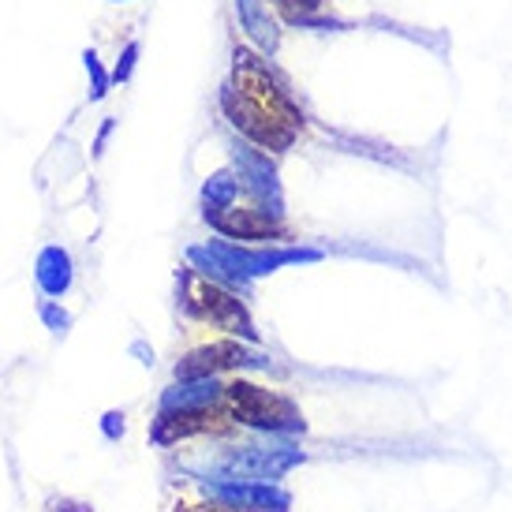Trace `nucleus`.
I'll use <instances>...</instances> for the list:
<instances>
[{
	"instance_id": "nucleus-2",
	"label": "nucleus",
	"mask_w": 512,
	"mask_h": 512,
	"mask_svg": "<svg viewBox=\"0 0 512 512\" xmlns=\"http://www.w3.org/2000/svg\"><path fill=\"white\" fill-rule=\"evenodd\" d=\"M184 292H187V299H184L187 311L195 314V318L214 322L217 329L236 333V337H247V341H255L258 337L240 299L232 296V292H225L221 285H214L210 277H184Z\"/></svg>"
},
{
	"instance_id": "nucleus-15",
	"label": "nucleus",
	"mask_w": 512,
	"mask_h": 512,
	"mask_svg": "<svg viewBox=\"0 0 512 512\" xmlns=\"http://www.w3.org/2000/svg\"><path fill=\"white\" fill-rule=\"evenodd\" d=\"M42 322L53 329V333H68V326H72V314L60 311L57 303H42Z\"/></svg>"
},
{
	"instance_id": "nucleus-19",
	"label": "nucleus",
	"mask_w": 512,
	"mask_h": 512,
	"mask_svg": "<svg viewBox=\"0 0 512 512\" xmlns=\"http://www.w3.org/2000/svg\"><path fill=\"white\" fill-rule=\"evenodd\" d=\"M113 128H116V120H105V124H101L98 139H94V154H101V150H105V143H109V135H113Z\"/></svg>"
},
{
	"instance_id": "nucleus-11",
	"label": "nucleus",
	"mask_w": 512,
	"mask_h": 512,
	"mask_svg": "<svg viewBox=\"0 0 512 512\" xmlns=\"http://www.w3.org/2000/svg\"><path fill=\"white\" fill-rule=\"evenodd\" d=\"M240 15H243V27L255 34L262 45H277V30H273L270 15L262 8V0H240Z\"/></svg>"
},
{
	"instance_id": "nucleus-12",
	"label": "nucleus",
	"mask_w": 512,
	"mask_h": 512,
	"mask_svg": "<svg viewBox=\"0 0 512 512\" xmlns=\"http://www.w3.org/2000/svg\"><path fill=\"white\" fill-rule=\"evenodd\" d=\"M232 195H236V184L228 180L225 172L214 176V180L206 184V217L217 214V210H225V206H232Z\"/></svg>"
},
{
	"instance_id": "nucleus-13",
	"label": "nucleus",
	"mask_w": 512,
	"mask_h": 512,
	"mask_svg": "<svg viewBox=\"0 0 512 512\" xmlns=\"http://www.w3.org/2000/svg\"><path fill=\"white\" fill-rule=\"evenodd\" d=\"M86 72H90V101H101L105 94H109V83H113V75L101 68V60L94 49H86Z\"/></svg>"
},
{
	"instance_id": "nucleus-16",
	"label": "nucleus",
	"mask_w": 512,
	"mask_h": 512,
	"mask_svg": "<svg viewBox=\"0 0 512 512\" xmlns=\"http://www.w3.org/2000/svg\"><path fill=\"white\" fill-rule=\"evenodd\" d=\"M277 4L288 19H311V12L318 8V0H277Z\"/></svg>"
},
{
	"instance_id": "nucleus-9",
	"label": "nucleus",
	"mask_w": 512,
	"mask_h": 512,
	"mask_svg": "<svg viewBox=\"0 0 512 512\" xmlns=\"http://www.w3.org/2000/svg\"><path fill=\"white\" fill-rule=\"evenodd\" d=\"M34 277H38V288H42L45 296H64L68 288H72V255L64 251V247H45L42 255H38V266H34Z\"/></svg>"
},
{
	"instance_id": "nucleus-10",
	"label": "nucleus",
	"mask_w": 512,
	"mask_h": 512,
	"mask_svg": "<svg viewBox=\"0 0 512 512\" xmlns=\"http://www.w3.org/2000/svg\"><path fill=\"white\" fill-rule=\"evenodd\" d=\"M225 397V389L214 378H191V382L176 385L161 397V412H176V408H210L214 400Z\"/></svg>"
},
{
	"instance_id": "nucleus-7",
	"label": "nucleus",
	"mask_w": 512,
	"mask_h": 512,
	"mask_svg": "<svg viewBox=\"0 0 512 512\" xmlns=\"http://www.w3.org/2000/svg\"><path fill=\"white\" fill-rule=\"evenodd\" d=\"M206 430H225L221 415L210 408H176V412H161L154 423V441L157 445H172L180 438H195Z\"/></svg>"
},
{
	"instance_id": "nucleus-4",
	"label": "nucleus",
	"mask_w": 512,
	"mask_h": 512,
	"mask_svg": "<svg viewBox=\"0 0 512 512\" xmlns=\"http://www.w3.org/2000/svg\"><path fill=\"white\" fill-rule=\"evenodd\" d=\"M225 113H228V120H232V124L251 139V143L266 146V150H288L292 139H296V131L281 128V124H273V120H266V116H258L247 101L236 98V90H228L225 94Z\"/></svg>"
},
{
	"instance_id": "nucleus-6",
	"label": "nucleus",
	"mask_w": 512,
	"mask_h": 512,
	"mask_svg": "<svg viewBox=\"0 0 512 512\" xmlns=\"http://www.w3.org/2000/svg\"><path fill=\"white\" fill-rule=\"evenodd\" d=\"M210 225L217 232L232 236V240H277L285 232L273 214H266V210H240V206H225V210L210 214Z\"/></svg>"
},
{
	"instance_id": "nucleus-18",
	"label": "nucleus",
	"mask_w": 512,
	"mask_h": 512,
	"mask_svg": "<svg viewBox=\"0 0 512 512\" xmlns=\"http://www.w3.org/2000/svg\"><path fill=\"white\" fill-rule=\"evenodd\" d=\"M101 430H105V438H109V441H120V438H124V415L109 412L105 419H101Z\"/></svg>"
},
{
	"instance_id": "nucleus-3",
	"label": "nucleus",
	"mask_w": 512,
	"mask_h": 512,
	"mask_svg": "<svg viewBox=\"0 0 512 512\" xmlns=\"http://www.w3.org/2000/svg\"><path fill=\"white\" fill-rule=\"evenodd\" d=\"M225 400L232 415L247 423V427H262V430H303V419L299 412L288 404L285 397H277L270 389H258L251 382H232L225 385Z\"/></svg>"
},
{
	"instance_id": "nucleus-8",
	"label": "nucleus",
	"mask_w": 512,
	"mask_h": 512,
	"mask_svg": "<svg viewBox=\"0 0 512 512\" xmlns=\"http://www.w3.org/2000/svg\"><path fill=\"white\" fill-rule=\"evenodd\" d=\"M210 490L232 505H243V509H288V494L270 483H214Z\"/></svg>"
},
{
	"instance_id": "nucleus-5",
	"label": "nucleus",
	"mask_w": 512,
	"mask_h": 512,
	"mask_svg": "<svg viewBox=\"0 0 512 512\" xmlns=\"http://www.w3.org/2000/svg\"><path fill=\"white\" fill-rule=\"evenodd\" d=\"M247 363H255L247 348H240V344H232V341H217V344H206V348H195V352L176 367V378H180V382H191V378H214L217 370L247 367Z\"/></svg>"
},
{
	"instance_id": "nucleus-1",
	"label": "nucleus",
	"mask_w": 512,
	"mask_h": 512,
	"mask_svg": "<svg viewBox=\"0 0 512 512\" xmlns=\"http://www.w3.org/2000/svg\"><path fill=\"white\" fill-rule=\"evenodd\" d=\"M232 90H236V98L247 101L258 116H266V120L281 124V128L296 131L299 124H303V116H299V109L292 105V98L281 90V83L270 75V68L258 57H251V53H236V86H232Z\"/></svg>"
},
{
	"instance_id": "nucleus-17",
	"label": "nucleus",
	"mask_w": 512,
	"mask_h": 512,
	"mask_svg": "<svg viewBox=\"0 0 512 512\" xmlns=\"http://www.w3.org/2000/svg\"><path fill=\"white\" fill-rule=\"evenodd\" d=\"M135 57H139V45L131 42L128 49L120 53V60H116V68H113V79H116V83H124V79L131 75V68H135Z\"/></svg>"
},
{
	"instance_id": "nucleus-14",
	"label": "nucleus",
	"mask_w": 512,
	"mask_h": 512,
	"mask_svg": "<svg viewBox=\"0 0 512 512\" xmlns=\"http://www.w3.org/2000/svg\"><path fill=\"white\" fill-rule=\"evenodd\" d=\"M243 169H247V176H251V187L255 191H270L273 195V176H270V165H262L255 154H240Z\"/></svg>"
}]
</instances>
